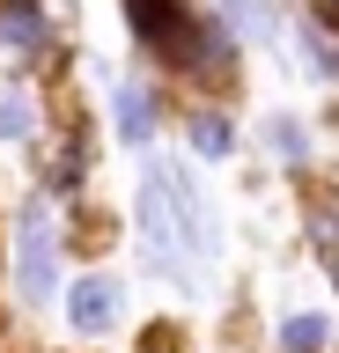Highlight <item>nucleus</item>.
<instances>
[{"mask_svg":"<svg viewBox=\"0 0 339 353\" xmlns=\"http://www.w3.org/2000/svg\"><path fill=\"white\" fill-rule=\"evenodd\" d=\"M140 258L155 265V272H170V280H184V250L192 258H214V221H206V199L192 176H177L170 162H155V170L140 176Z\"/></svg>","mask_w":339,"mask_h":353,"instance_id":"1","label":"nucleus"},{"mask_svg":"<svg viewBox=\"0 0 339 353\" xmlns=\"http://www.w3.org/2000/svg\"><path fill=\"white\" fill-rule=\"evenodd\" d=\"M52 280H59V228H52V206L30 199L15 214V294L23 302H45Z\"/></svg>","mask_w":339,"mask_h":353,"instance_id":"2","label":"nucleus"},{"mask_svg":"<svg viewBox=\"0 0 339 353\" xmlns=\"http://www.w3.org/2000/svg\"><path fill=\"white\" fill-rule=\"evenodd\" d=\"M111 316H118V287H111V280H74V287H67V324L81 331V339L111 331Z\"/></svg>","mask_w":339,"mask_h":353,"instance_id":"3","label":"nucleus"},{"mask_svg":"<svg viewBox=\"0 0 339 353\" xmlns=\"http://www.w3.org/2000/svg\"><path fill=\"white\" fill-rule=\"evenodd\" d=\"M111 110H118V132H126L133 148L155 132V103H148V88H140V81H118L111 88Z\"/></svg>","mask_w":339,"mask_h":353,"instance_id":"4","label":"nucleus"},{"mask_svg":"<svg viewBox=\"0 0 339 353\" xmlns=\"http://www.w3.org/2000/svg\"><path fill=\"white\" fill-rule=\"evenodd\" d=\"M0 37L15 44V52H37V44H45V8H37V0H8V15H0Z\"/></svg>","mask_w":339,"mask_h":353,"instance_id":"5","label":"nucleus"},{"mask_svg":"<svg viewBox=\"0 0 339 353\" xmlns=\"http://www.w3.org/2000/svg\"><path fill=\"white\" fill-rule=\"evenodd\" d=\"M332 346V324L325 316H288L280 324V353H325Z\"/></svg>","mask_w":339,"mask_h":353,"instance_id":"6","label":"nucleus"},{"mask_svg":"<svg viewBox=\"0 0 339 353\" xmlns=\"http://www.w3.org/2000/svg\"><path fill=\"white\" fill-rule=\"evenodd\" d=\"M37 132V103H30V88H8L0 96V140H30Z\"/></svg>","mask_w":339,"mask_h":353,"instance_id":"7","label":"nucleus"},{"mask_svg":"<svg viewBox=\"0 0 339 353\" xmlns=\"http://www.w3.org/2000/svg\"><path fill=\"white\" fill-rule=\"evenodd\" d=\"M192 148H200L206 162H222V154L236 148V132H229V118H214V110H206V118H192Z\"/></svg>","mask_w":339,"mask_h":353,"instance_id":"8","label":"nucleus"},{"mask_svg":"<svg viewBox=\"0 0 339 353\" xmlns=\"http://www.w3.org/2000/svg\"><path fill=\"white\" fill-rule=\"evenodd\" d=\"M222 8H229V22H236V30H251V37H266V30H273L266 0H222Z\"/></svg>","mask_w":339,"mask_h":353,"instance_id":"9","label":"nucleus"},{"mask_svg":"<svg viewBox=\"0 0 339 353\" xmlns=\"http://www.w3.org/2000/svg\"><path fill=\"white\" fill-rule=\"evenodd\" d=\"M317 15H325V22H332V30H339V0H317Z\"/></svg>","mask_w":339,"mask_h":353,"instance_id":"10","label":"nucleus"},{"mask_svg":"<svg viewBox=\"0 0 339 353\" xmlns=\"http://www.w3.org/2000/svg\"><path fill=\"white\" fill-rule=\"evenodd\" d=\"M325 265H332V280H339V250H325Z\"/></svg>","mask_w":339,"mask_h":353,"instance_id":"11","label":"nucleus"},{"mask_svg":"<svg viewBox=\"0 0 339 353\" xmlns=\"http://www.w3.org/2000/svg\"><path fill=\"white\" fill-rule=\"evenodd\" d=\"M148 353H170V346H162V331H155V339H148Z\"/></svg>","mask_w":339,"mask_h":353,"instance_id":"12","label":"nucleus"}]
</instances>
